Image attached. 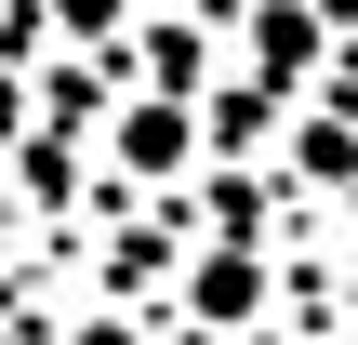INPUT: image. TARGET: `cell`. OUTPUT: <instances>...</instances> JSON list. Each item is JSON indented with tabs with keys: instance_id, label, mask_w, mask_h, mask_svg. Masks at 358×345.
Instances as JSON below:
<instances>
[{
	"instance_id": "3",
	"label": "cell",
	"mask_w": 358,
	"mask_h": 345,
	"mask_svg": "<svg viewBox=\"0 0 358 345\" xmlns=\"http://www.w3.org/2000/svg\"><path fill=\"white\" fill-rule=\"evenodd\" d=\"M146 80L159 93H199V27H146Z\"/></svg>"
},
{
	"instance_id": "1",
	"label": "cell",
	"mask_w": 358,
	"mask_h": 345,
	"mask_svg": "<svg viewBox=\"0 0 358 345\" xmlns=\"http://www.w3.org/2000/svg\"><path fill=\"white\" fill-rule=\"evenodd\" d=\"M186 133H199V120H186V93H159V106H133V120H120V160H133V173H186Z\"/></svg>"
},
{
	"instance_id": "2",
	"label": "cell",
	"mask_w": 358,
	"mask_h": 345,
	"mask_svg": "<svg viewBox=\"0 0 358 345\" xmlns=\"http://www.w3.org/2000/svg\"><path fill=\"white\" fill-rule=\"evenodd\" d=\"M186 293H199V319H252V306H266V266H252V253H213Z\"/></svg>"
},
{
	"instance_id": "5",
	"label": "cell",
	"mask_w": 358,
	"mask_h": 345,
	"mask_svg": "<svg viewBox=\"0 0 358 345\" xmlns=\"http://www.w3.org/2000/svg\"><path fill=\"white\" fill-rule=\"evenodd\" d=\"M53 27H66V40H106V27H120V0H53Z\"/></svg>"
},
{
	"instance_id": "4",
	"label": "cell",
	"mask_w": 358,
	"mask_h": 345,
	"mask_svg": "<svg viewBox=\"0 0 358 345\" xmlns=\"http://www.w3.org/2000/svg\"><path fill=\"white\" fill-rule=\"evenodd\" d=\"M306 40H319V27H306V13H292V0H279V13H266V27H252V66H279V80H292V66H306Z\"/></svg>"
}]
</instances>
